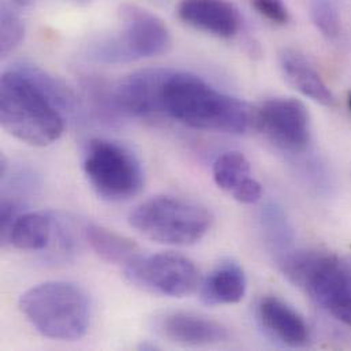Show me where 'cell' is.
<instances>
[{
	"label": "cell",
	"mask_w": 351,
	"mask_h": 351,
	"mask_svg": "<svg viewBox=\"0 0 351 351\" xmlns=\"http://www.w3.org/2000/svg\"><path fill=\"white\" fill-rule=\"evenodd\" d=\"M75 108L71 90L36 66L7 70L0 81L3 129L30 147H48L64 132V115Z\"/></svg>",
	"instance_id": "6da1fadb"
},
{
	"label": "cell",
	"mask_w": 351,
	"mask_h": 351,
	"mask_svg": "<svg viewBox=\"0 0 351 351\" xmlns=\"http://www.w3.org/2000/svg\"><path fill=\"white\" fill-rule=\"evenodd\" d=\"M165 115L195 130L224 134H242L253 125L245 101L183 71H173L166 84Z\"/></svg>",
	"instance_id": "7a4b0ae2"
},
{
	"label": "cell",
	"mask_w": 351,
	"mask_h": 351,
	"mask_svg": "<svg viewBox=\"0 0 351 351\" xmlns=\"http://www.w3.org/2000/svg\"><path fill=\"white\" fill-rule=\"evenodd\" d=\"M19 308L32 327L55 341H77L90 324V302L86 293L69 282H45L25 291Z\"/></svg>",
	"instance_id": "3957f363"
},
{
	"label": "cell",
	"mask_w": 351,
	"mask_h": 351,
	"mask_svg": "<svg viewBox=\"0 0 351 351\" xmlns=\"http://www.w3.org/2000/svg\"><path fill=\"white\" fill-rule=\"evenodd\" d=\"M279 264L317 306L351 328V260L319 252H290Z\"/></svg>",
	"instance_id": "277c9868"
},
{
	"label": "cell",
	"mask_w": 351,
	"mask_h": 351,
	"mask_svg": "<svg viewBox=\"0 0 351 351\" xmlns=\"http://www.w3.org/2000/svg\"><path fill=\"white\" fill-rule=\"evenodd\" d=\"M130 226L145 238L169 246H191L210 230V210L189 198L156 195L137 205L129 215Z\"/></svg>",
	"instance_id": "5b68a950"
},
{
	"label": "cell",
	"mask_w": 351,
	"mask_h": 351,
	"mask_svg": "<svg viewBox=\"0 0 351 351\" xmlns=\"http://www.w3.org/2000/svg\"><path fill=\"white\" fill-rule=\"evenodd\" d=\"M118 34L96 43L90 56L100 63L121 64L167 53L173 40L166 23L154 12L123 4L118 11Z\"/></svg>",
	"instance_id": "8992f818"
},
{
	"label": "cell",
	"mask_w": 351,
	"mask_h": 351,
	"mask_svg": "<svg viewBox=\"0 0 351 351\" xmlns=\"http://www.w3.org/2000/svg\"><path fill=\"white\" fill-rule=\"evenodd\" d=\"M82 171L92 190L108 202L129 201L144 187L141 162L128 147L112 140L93 138L86 144Z\"/></svg>",
	"instance_id": "52a82bcc"
},
{
	"label": "cell",
	"mask_w": 351,
	"mask_h": 351,
	"mask_svg": "<svg viewBox=\"0 0 351 351\" xmlns=\"http://www.w3.org/2000/svg\"><path fill=\"white\" fill-rule=\"evenodd\" d=\"M123 274L134 286L170 298L189 297L201 285L195 264L189 257L171 252L141 254L123 268Z\"/></svg>",
	"instance_id": "ba28073f"
},
{
	"label": "cell",
	"mask_w": 351,
	"mask_h": 351,
	"mask_svg": "<svg viewBox=\"0 0 351 351\" xmlns=\"http://www.w3.org/2000/svg\"><path fill=\"white\" fill-rule=\"evenodd\" d=\"M253 125L286 154H304L311 144L309 111L294 97H272L263 101L253 110Z\"/></svg>",
	"instance_id": "9c48e42d"
},
{
	"label": "cell",
	"mask_w": 351,
	"mask_h": 351,
	"mask_svg": "<svg viewBox=\"0 0 351 351\" xmlns=\"http://www.w3.org/2000/svg\"><path fill=\"white\" fill-rule=\"evenodd\" d=\"M173 71L145 69L122 78L107 93L110 111L134 118L165 115V90Z\"/></svg>",
	"instance_id": "30bf717a"
},
{
	"label": "cell",
	"mask_w": 351,
	"mask_h": 351,
	"mask_svg": "<svg viewBox=\"0 0 351 351\" xmlns=\"http://www.w3.org/2000/svg\"><path fill=\"white\" fill-rule=\"evenodd\" d=\"M178 16L189 26L219 38H232L242 25L237 7L228 0H182Z\"/></svg>",
	"instance_id": "8fae6325"
},
{
	"label": "cell",
	"mask_w": 351,
	"mask_h": 351,
	"mask_svg": "<svg viewBox=\"0 0 351 351\" xmlns=\"http://www.w3.org/2000/svg\"><path fill=\"white\" fill-rule=\"evenodd\" d=\"M159 330L169 341L189 348H204L223 343L228 339V330L205 316L190 312H173L166 315Z\"/></svg>",
	"instance_id": "7c38bea8"
},
{
	"label": "cell",
	"mask_w": 351,
	"mask_h": 351,
	"mask_svg": "<svg viewBox=\"0 0 351 351\" xmlns=\"http://www.w3.org/2000/svg\"><path fill=\"white\" fill-rule=\"evenodd\" d=\"M261 327L289 348H304L311 341V330L305 319L278 297H264L257 305Z\"/></svg>",
	"instance_id": "4fadbf2b"
},
{
	"label": "cell",
	"mask_w": 351,
	"mask_h": 351,
	"mask_svg": "<svg viewBox=\"0 0 351 351\" xmlns=\"http://www.w3.org/2000/svg\"><path fill=\"white\" fill-rule=\"evenodd\" d=\"M279 63L286 81L301 95L326 107L335 106L332 90L305 55L286 48L280 52Z\"/></svg>",
	"instance_id": "5bb4252c"
},
{
	"label": "cell",
	"mask_w": 351,
	"mask_h": 351,
	"mask_svg": "<svg viewBox=\"0 0 351 351\" xmlns=\"http://www.w3.org/2000/svg\"><path fill=\"white\" fill-rule=\"evenodd\" d=\"M247 280L243 268L232 261L219 263L199 285L201 301L208 306L234 305L243 300Z\"/></svg>",
	"instance_id": "9a60e30c"
},
{
	"label": "cell",
	"mask_w": 351,
	"mask_h": 351,
	"mask_svg": "<svg viewBox=\"0 0 351 351\" xmlns=\"http://www.w3.org/2000/svg\"><path fill=\"white\" fill-rule=\"evenodd\" d=\"M55 217L47 212H22L11 226L7 242L23 252L45 250L53 238Z\"/></svg>",
	"instance_id": "2e32d148"
},
{
	"label": "cell",
	"mask_w": 351,
	"mask_h": 351,
	"mask_svg": "<svg viewBox=\"0 0 351 351\" xmlns=\"http://www.w3.org/2000/svg\"><path fill=\"white\" fill-rule=\"evenodd\" d=\"M82 231L90 249L107 263L125 268L141 256L137 243L103 226L88 223Z\"/></svg>",
	"instance_id": "e0dca14e"
},
{
	"label": "cell",
	"mask_w": 351,
	"mask_h": 351,
	"mask_svg": "<svg viewBox=\"0 0 351 351\" xmlns=\"http://www.w3.org/2000/svg\"><path fill=\"white\" fill-rule=\"evenodd\" d=\"M213 180L230 195L252 176V167L246 156L237 151L221 154L212 166Z\"/></svg>",
	"instance_id": "ac0fdd59"
},
{
	"label": "cell",
	"mask_w": 351,
	"mask_h": 351,
	"mask_svg": "<svg viewBox=\"0 0 351 351\" xmlns=\"http://www.w3.org/2000/svg\"><path fill=\"white\" fill-rule=\"evenodd\" d=\"M263 227L268 242L279 253V260L290 253L291 232L283 210L275 205H269L263 210Z\"/></svg>",
	"instance_id": "d6986e66"
},
{
	"label": "cell",
	"mask_w": 351,
	"mask_h": 351,
	"mask_svg": "<svg viewBox=\"0 0 351 351\" xmlns=\"http://www.w3.org/2000/svg\"><path fill=\"white\" fill-rule=\"evenodd\" d=\"M311 15L317 30L328 40L342 34V18L337 0H312Z\"/></svg>",
	"instance_id": "ffe728a7"
},
{
	"label": "cell",
	"mask_w": 351,
	"mask_h": 351,
	"mask_svg": "<svg viewBox=\"0 0 351 351\" xmlns=\"http://www.w3.org/2000/svg\"><path fill=\"white\" fill-rule=\"evenodd\" d=\"M25 37V23L19 14L5 0L1 3L0 11V53L7 56L11 53Z\"/></svg>",
	"instance_id": "44dd1931"
},
{
	"label": "cell",
	"mask_w": 351,
	"mask_h": 351,
	"mask_svg": "<svg viewBox=\"0 0 351 351\" xmlns=\"http://www.w3.org/2000/svg\"><path fill=\"white\" fill-rule=\"evenodd\" d=\"M252 7L274 25L285 26L290 22V11L283 0H250Z\"/></svg>",
	"instance_id": "7402d4cb"
},
{
	"label": "cell",
	"mask_w": 351,
	"mask_h": 351,
	"mask_svg": "<svg viewBox=\"0 0 351 351\" xmlns=\"http://www.w3.org/2000/svg\"><path fill=\"white\" fill-rule=\"evenodd\" d=\"M231 197L241 204L253 205L261 199L263 186L254 176H250L231 194Z\"/></svg>",
	"instance_id": "603a6c76"
},
{
	"label": "cell",
	"mask_w": 351,
	"mask_h": 351,
	"mask_svg": "<svg viewBox=\"0 0 351 351\" xmlns=\"http://www.w3.org/2000/svg\"><path fill=\"white\" fill-rule=\"evenodd\" d=\"M12 3L15 5H19V7H26V5H29L32 3V0H12Z\"/></svg>",
	"instance_id": "cb8c5ba5"
},
{
	"label": "cell",
	"mask_w": 351,
	"mask_h": 351,
	"mask_svg": "<svg viewBox=\"0 0 351 351\" xmlns=\"http://www.w3.org/2000/svg\"><path fill=\"white\" fill-rule=\"evenodd\" d=\"M349 107H350V111H351V93L349 95Z\"/></svg>",
	"instance_id": "d4e9b609"
}]
</instances>
